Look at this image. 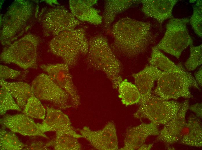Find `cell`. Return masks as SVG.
<instances>
[{
  "mask_svg": "<svg viewBox=\"0 0 202 150\" xmlns=\"http://www.w3.org/2000/svg\"><path fill=\"white\" fill-rule=\"evenodd\" d=\"M149 62L150 65L159 70L167 72H177L184 67L181 63L176 65L154 46L152 48Z\"/></svg>",
  "mask_w": 202,
  "mask_h": 150,
  "instance_id": "obj_22",
  "label": "cell"
},
{
  "mask_svg": "<svg viewBox=\"0 0 202 150\" xmlns=\"http://www.w3.org/2000/svg\"><path fill=\"white\" fill-rule=\"evenodd\" d=\"M46 112L45 119L42 123H39L44 132L53 131L56 135L67 134L77 139L83 138L73 127L68 116L61 110L47 106Z\"/></svg>",
  "mask_w": 202,
  "mask_h": 150,
  "instance_id": "obj_14",
  "label": "cell"
},
{
  "mask_svg": "<svg viewBox=\"0 0 202 150\" xmlns=\"http://www.w3.org/2000/svg\"><path fill=\"white\" fill-rule=\"evenodd\" d=\"M136 1L128 0L106 1L102 16L104 30L109 29L117 15L127 10Z\"/></svg>",
  "mask_w": 202,
  "mask_h": 150,
  "instance_id": "obj_20",
  "label": "cell"
},
{
  "mask_svg": "<svg viewBox=\"0 0 202 150\" xmlns=\"http://www.w3.org/2000/svg\"><path fill=\"white\" fill-rule=\"evenodd\" d=\"M152 27L149 22L129 17L120 19L111 29L113 38L112 49L115 53L128 58L144 52L157 36Z\"/></svg>",
  "mask_w": 202,
  "mask_h": 150,
  "instance_id": "obj_1",
  "label": "cell"
},
{
  "mask_svg": "<svg viewBox=\"0 0 202 150\" xmlns=\"http://www.w3.org/2000/svg\"><path fill=\"white\" fill-rule=\"evenodd\" d=\"M189 22L195 33L201 38L202 36V7L195 5L193 7L192 14Z\"/></svg>",
  "mask_w": 202,
  "mask_h": 150,
  "instance_id": "obj_29",
  "label": "cell"
},
{
  "mask_svg": "<svg viewBox=\"0 0 202 150\" xmlns=\"http://www.w3.org/2000/svg\"><path fill=\"white\" fill-rule=\"evenodd\" d=\"M177 0H143L142 12L148 17L156 20L162 24L172 16L173 9Z\"/></svg>",
  "mask_w": 202,
  "mask_h": 150,
  "instance_id": "obj_17",
  "label": "cell"
},
{
  "mask_svg": "<svg viewBox=\"0 0 202 150\" xmlns=\"http://www.w3.org/2000/svg\"><path fill=\"white\" fill-rule=\"evenodd\" d=\"M39 20L45 33L55 36L65 31L74 29L80 21L62 6L43 10Z\"/></svg>",
  "mask_w": 202,
  "mask_h": 150,
  "instance_id": "obj_10",
  "label": "cell"
},
{
  "mask_svg": "<svg viewBox=\"0 0 202 150\" xmlns=\"http://www.w3.org/2000/svg\"><path fill=\"white\" fill-rule=\"evenodd\" d=\"M0 112L4 115L8 110H16L21 111V109L16 102L7 88L0 85Z\"/></svg>",
  "mask_w": 202,
  "mask_h": 150,
  "instance_id": "obj_27",
  "label": "cell"
},
{
  "mask_svg": "<svg viewBox=\"0 0 202 150\" xmlns=\"http://www.w3.org/2000/svg\"><path fill=\"white\" fill-rule=\"evenodd\" d=\"M20 71L12 69L8 67L1 65L0 66V78L1 80L15 79L21 74Z\"/></svg>",
  "mask_w": 202,
  "mask_h": 150,
  "instance_id": "obj_30",
  "label": "cell"
},
{
  "mask_svg": "<svg viewBox=\"0 0 202 150\" xmlns=\"http://www.w3.org/2000/svg\"><path fill=\"white\" fill-rule=\"evenodd\" d=\"M53 54L61 58L70 67L76 65L80 57L86 55L89 48L85 31L82 28L62 32L49 43Z\"/></svg>",
  "mask_w": 202,
  "mask_h": 150,
  "instance_id": "obj_4",
  "label": "cell"
},
{
  "mask_svg": "<svg viewBox=\"0 0 202 150\" xmlns=\"http://www.w3.org/2000/svg\"><path fill=\"white\" fill-rule=\"evenodd\" d=\"M31 86L34 95L39 100L49 102L60 109L74 107L68 94L47 74L38 75Z\"/></svg>",
  "mask_w": 202,
  "mask_h": 150,
  "instance_id": "obj_9",
  "label": "cell"
},
{
  "mask_svg": "<svg viewBox=\"0 0 202 150\" xmlns=\"http://www.w3.org/2000/svg\"><path fill=\"white\" fill-rule=\"evenodd\" d=\"M48 149L46 146V144L41 142L37 141L33 142L28 146L27 145L23 149L48 150Z\"/></svg>",
  "mask_w": 202,
  "mask_h": 150,
  "instance_id": "obj_31",
  "label": "cell"
},
{
  "mask_svg": "<svg viewBox=\"0 0 202 150\" xmlns=\"http://www.w3.org/2000/svg\"><path fill=\"white\" fill-rule=\"evenodd\" d=\"M35 6L29 0L14 1L1 21L0 42L5 46L16 40L29 28L34 13Z\"/></svg>",
  "mask_w": 202,
  "mask_h": 150,
  "instance_id": "obj_3",
  "label": "cell"
},
{
  "mask_svg": "<svg viewBox=\"0 0 202 150\" xmlns=\"http://www.w3.org/2000/svg\"><path fill=\"white\" fill-rule=\"evenodd\" d=\"M118 88L119 96L124 104L129 106L140 102V94L135 85L125 80L120 83Z\"/></svg>",
  "mask_w": 202,
  "mask_h": 150,
  "instance_id": "obj_23",
  "label": "cell"
},
{
  "mask_svg": "<svg viewBox=\"0 0 202 150\" xmlns=\"http://www.w3.org/2000/svg\"><path fill=\"white\" fill-rule=\"evenodd\" d=\"M40 67L59 86L70 96L74 108L80 104V97L70 72L69 67L65 63L42 64Z\"/></svg>",
  "mask_w": 202,
  "mask_h": 150,
  "instance_id": "obj_12",
  "label": "cell"
},
{
  "mask_svg": "<svg viewBox=\"0 0 202 150\" xmlns=\"http://www.w3.org/2000/svg\"><path fill=\"white\" fill-rule=\"evenodd\" d=\"M157 68L150 65L132 75L135 85L140 94V104L145 102L152 95V89L154 82L157 79Z\"/></svg>",
  "mask_w": 202,
  "mask_h": 150,
  "instance_id": "obj_19",
  "label": "cell"
},
{
  "mask_svg": "<svg viewBox=\"0 0 202 150\" xmlns=\"http://www.w3.org/2000/svg\"><path fill=\"white\" fill-rule=\"evenodd\" d=\"M86 61L91 68L106 74L113 89L118 88L122 80V65L105 37L97 35L90 38Z\"/></svg>",
  "mask_w": 202,
  "mask_h": 150,
  "instance_id": "obj_2",
  "label": "cell"
},
{
  "mask_svg": "<svg viewBox=\"0 0 202 150\" xmlns=\"http://www.w3.org/2000/svg\"><path fill=\"white\" fill-rule=\"evenodd\" d=\"M189 22L187 18H170L163 37L155 47L179 59L182 52L193 43L187 28Z\"/></svg>",
  "mask_w": 202,
  "mask_h": 150,
  "instance_id": "obj_7",
  "label": "cell"
},
{
  "mask_svg": "<svg viewBox=\"0 0 202 150\" xmlns=\"http://www.w3.org/2000/svg\"><path fill=\"white\" fill-rule=\"evenodd\" d=\"M159 131L157 125L151 122L142 123L138 126L128 128L126 131L124 146L120 149H138L149 136L158 135Z\"/></svg>",
  "mask_w": 202,
  "mask_h": 150,
  "instance_id": "obj_16",
  "label": "cell"
},
{
  "mask_svg": "<svg viewBox=\"0 0 202 150\" xmlns=\"http://www.w3.org/2000/svg\"><path fill=\"white\" fill-rule=\"evenodd\" d=\"M77 138L67 134L56 135L55 138L46 144L48 147L52 146L56 150H79L81 144Z\"/></svg>",
  "mask_w": 202,
  "mask_h": 150,
  "instance_id": "obj_24",
  "label": "cell"
},
{
  "mask_svg": "<svg viewBox=\"0 0 202 150\" xmlns=\"http://www.w3.org/2000/svg\"><path fill=\"white\" fill-rule=\"evenodd\" d=\"M46 111L40 100L34 95L28 100L23 112L28 116L44 120Z\"/></svg>",
  "mask_w": 202,
  "mask_h": 150,
  "instance_id": "obj_26",
  "label": "cell"
},
{
  "mask_svg": "<svg viewBox=\"0 0 202 150\" xmlns=\"http://www.w3.org/2000/svg\"><path fill=\"white\" fill-rule=\"evenodd\" d=\"M0 84L7 88L21 109L24 108L29 99L34 95L31 86L26 82H10L0 79Z\"/></svg>",
  "mask_w": 202,
  "mask_h": 150,
  "instance_id": "obj_21",
  "label": "cell"
},
{
  "mask_svg": "<svg viewBox=\"0 0 202 150\" xmlns=\"http://www.w3.org/2000/svg\"><path fill=\"white\" fill-rule=\"evenodd\" d=\"M202 44L200 45L190 46L189 57L184 63L186 70L192 71L195 70L202 63Z\"/></svg>",
  "mask_w": 202,
  "mask_h": 150,
  "instance_id": "obj_28",
  "label": "cell"
},
{
  "mask_svg": "<svg viewBox=\"0 0 202 150\" xmlns=\"http://www.w3.org/2000/svg\"><path fill=\"white\" fill-rule=\"evenodd\" d=\"M97 0H71L69 6L71 12L79 20L98 25L102 22V17L99 11L92 6Z\"/></svg>",
  "mask_w": 202,
  "mask_h": 150,
  "instance_id": "obj_18",
  "label": "cell"
},
{
  "mask_svg": "<svg viewBox=\"0 0 202 150\" xmlns=\"http://www.w3.org/2000/svg\"><path fill=\"white\" fill-rule=\"evenodd\" d=\"M153 145V144L147 145L144 144L138 150H150L152 148Z\"/></svg>",
  "mask_w": 202,
  "mask_h": 150,
  "instance_id": "obj_34",
  "label": "cell"
},
{
  "mask_svg": "<svg viewBox=\"0 0 202 150\" xmlns=\"http://www.w3.org/2000/svg\"><path fill=\"white\" fill-rule=\"evenodd\" d=\"M83 138L95 149L99 150H116L118 149L116 127L112 122H108L102 129L91 130L87 126L77 129Z\"/></svg>",
  "mask_w": 202,
  "mask_h": 150,
  "instance_id": "obj_13",
  "label": "cell"
},
{
  "mask_svg": "<svg viewBox=\"0 0 202 150\" xmlns=\"http://www.w3.org/2000/svg\"><path fill=\"white\" fill-rule=\"evenodd\" d=\"M189 106V101L183 103L176 115L165 125L159 131L157 140L172 144L177 142L183 144L189 134L190 125L186 120V115Z\"/></svg>",
  "mask_w": 202,
  "mask_h": 150,
  "instance_id": "obj_11",
  "label": "cell"
},
{
  "mask_svg": "<svg viewBox=\"0 0 202 150\" xmlns=\"http://www.w3.org/2000/svg\"><path fill=\"white\" fill-rule=\"evenodd\" d=\"M188 109L194 112L198 117L202 118L201 103H197L189 106Z\"/></svg>",
  "mask_w": 202,
  "mask_h": 150,
  "instance_id": "obj_32",
  "label": "cell"
},
{
  "mask_svg": "<svg viewBox=\"0 0 202 150\" xmlns=\"http://www.w3.org/2000/svg\"><path fill=\"white\" fill-rule=\"evenodd\" d=\"M27 145L21 142L12 132L1 128L0 131V149L1 150H21Z\"/></svg>",
  "mask_w": 202,
  "mask_h": 150,
  "instance_id": "obj_25",
  "label": "cell"
},
{
  "mask_svg": "<svg viewBox=\"0 0 202 150\" xmlns=\"http://www.w3.org/2000/svg\"><path fill=\"white\" fill-rule=\"evenodd\" d=\"M1 128L24 136H40L48 138L42 130L39 123H36L30 117L24 114L4 115L0 119Z\"/></svg>",
  "mask_w": 202,
  "mask_h": 150,
  "instance_id": "obj_15",
  "label": "cell"
},
{
  "mask_svg": "<svg viewBox=\"0 0 202 150\" xmlns=\"http://www.w3.org/2000/svg\"><path fill=\"white\" fill-rule=\"evenodd\" d=\"M195 79L199 86H202V69L201 67L194 74Z\"/></svg>",
  "mask_w": 202,
  "mask_h": 150,
  "instance_id": "obj_33",
  "label": "cell"
},
{
  "mask_svg": "<svg viewBox=\"0 0 202 150\" xmlns=\"http://www.w3.org/2000/svg\"><path fill=\"white\" fill-rule=\"evenodd\" d=\"M39 39L36 35L28 34L15 40L3 49L0 60L14 63L21 68H36L38 46Z\"/></svg>",
  "mask_w": 202,
  "mask_h": 150,
  "instance_id": "obj_6",
  "label": "cell"
},
{
  "mask_svg": "<svg viewBox=\"0 0 202 150\" xmlns=\"http://www.w3.org/2000/svg\"><path fill=\"white\" fill-rule=\"evenodd\" d=\"M157 80L154 93L165 100L192 98L190 88L200 89L194 78L184 67L180 71L174 72H164L158 69Z\"/></svg>",
  "mask_w": 202,
  "mask_h": 150,
  "instance_id": "obj_5",
  "label": "cell"
},
{
  "mask_svg": "<svg viewBox=\"0 0 202 150\" xmlns=\"http://www.w3.org/2000/svg\"><path fill=\"white\" fill-rule=\"evenodd\" d=\"M182 103L164 100L156 95L151 96L140 106L134 117L146 118L156 125H165L177 114Z\"/></svg>",
  "mask_w": 202,
  "mask_h": 150,
  "instance_id": "obj_8",
  "label": "cell"
}]
</instances>
